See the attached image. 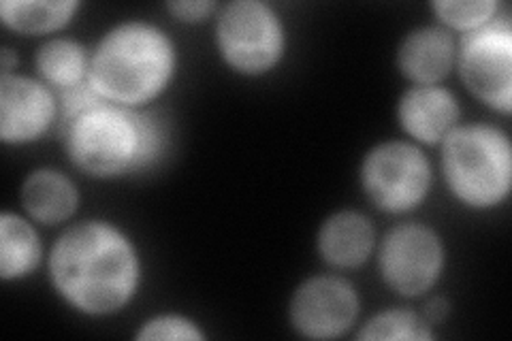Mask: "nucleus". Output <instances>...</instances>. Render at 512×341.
I'll return each mask as SVG.
<instances>
[{
	"label": "nucleus",
	"instance_id": "f257e3e1",
	"mask_svg": "<svg viewBox=\"0 0 512 341\" xmlns=\"http://www.w3.org/2000/svg\"><path fill=\"white\" fill-rule=\"evenodd\" d=\"M50 275L58 295L77 312L109 316L135 297L141 265L120 229L109 222H82L54 243Z\"/></svg>",
	"mask_w": 512,
	"mask_h": 341
},
{
	"label": "nucleus",
	"instance_id": "f03ea898",
	"mask_svg": "<svg viewBox=\"0 0 512 341\" xmlns=\"http://www.w3.org/2000/svg\"><path fill=\"white\" fill-rule=\"evenodd\" d=\"M73 165L92 177L141 171L163 154V126L148 113L99 101L62 122Z\"/></svg>",
	"mask_w": 512,
	"mask_h": 341
},
{
	"label": "nucleus",
	"instance_id": "7ed1b4c3",
	"mask_svg": "<svg viewBox=\"0 0 512 341\" xmlns=\"http://www.w3.org/2000/svg\"><path fill=\"white\" fill-rule=\"evenodd\" d=\"M175 62V45L158 26L124 22L94 47L88 81L107 103L133 109L169 86Z\"/></svg>",
	"mask_w": 512,
	"mask_h": 341
},
{
	"label": "nucleus",
	"instance_id": "20e7f679",
	"mask_svg": "<svg viewBox=\"0 0 512 341\" xmlns=\"http://www.w3.org/2000/svg\"><path fill=\"white\" fill-rule=\"evenodd\" d=\"M442 171L463 205L474 209L500 205L512 186L510 139L491 124L457 126L442 141Z\"/></svg>",
	"mask_w": 512,
	"mask_h": 341
},
{
	"label": "nucleus",
	"instance_id": "39448f33",
	"mask_svg": "<svg viewBox=\"0 0 512 341\" xmlns=\"http://www.w3.org/2000/svg\"><path fill=\"white\" fill-rule=\"evenodd\" d=\"M218 50L231 69L263 75L280 62L286 37L278 13L259 0L224 5L216 26Z\"/></svg>",
	"mask_w": 512,
	"mask_h": 341
},
{
	"label": "nucleus",
	"instance_id": "423d86ee",
	"mask_svg": "<svg viewBox=\"0 0 512 341\" xmlns=\"http://www.w3.org/2000/svg\"><path fill=\"white\" fill-rule=\"evenodd\" d=\"M361 186L378 209L406 214L423 203L431 188L429 160L412 143H380L363 160Z\"/></svg>",
	"mask_w": 512,
	"mask_h": 341
},
{
	"label": "nucleus",
	"instance_id": "0eeeda50",
	"mask_svg": "<svg viewBox=\"0 0 512 341\" xmlns=\"http://www.w3.org/2000/svg\"><path fill=\"white\" fill-rule=\"evenodd\" d=\"M457 64L463 84L478 101L508 116L512 109V26L491 20L459 43Z\"/></svg>",
	"mask_w": 512,
	"mask_h": 341
},
{
	"label": "nucleus",
	"instance_id": "6e6552de",
	"mask_svg": "<svg viewBox=\"0 0 512 341\" xmlns=\"http://www.w3.org/2000/svg\"><path fill=\"white\" fill-rule=\"evenodd\" d=\"M380 273L397 295L421 297L442 273L444 248L440 237L423 224H399L380 246Z\"/></svg>",
	"mask_w": 512,
	"mask_h": 341
},
{
	"label": "nucleus",
	"instance_id": "1a4fd4ad",
	"mask_svg": "<svg viewBox=\"0 0 512 341\" xmlns=\"http://www.w3.org/2000/svg\"><path fill=\"white\" fill-rule=\"evenodd\" d=\"M359 314V297L346 280L318 275L303 282L291 299L293 329L310 339L344 335Z\"/></svg>",
	"mask_w": 512,
	"mask_h": 341
},
{
	"label": "nucleus",
	"instance_id": "9d476101",
	"mask_svg": "<svg viewBox=\"0 0 512 341\" xmlns=\"http://www.w3.org/2000/svg\"><path fill=\"white\" fill-rule=\"evenodd\" d=\"M56 116L52 92L37 79L7 73L0 79V139L22 145L47 133Z\"/></svg>",
	"mask_w": 512,
	"mask_h": 341
},
{
	"label": "nucleus",
	"instance_id": "9b49d317",
	"mask_svg": "<svg viewBox=\"0 0 512 341\" xmlns=\"http://www.w3.org/2000/svg\"><path fill=\"white\" fill-rule=\"evenodd\" d=\"M397 118L406 135L436 145L457 128L459 105L455 96L440 86H414L399 101Z\"/></svg>",
	"mask_w": 512,
	"mask_h": 341
},
{
	"label": "nucleus",
	"instance_id": "f8f14e48",
	"mask_svg": "<svg viewBox=\"0 0 512 341\" xmlns=\"http://www.w3.org/2000/svg\"><path fill=\"white\" fill-rule=\"evenodd\" d=\"M455 62V43L446 30L423 26L412 30L399 45L397 64L416 86H436Z\"/></svg>",
	"mask_w": 512,
	"mask_h": 341
},
{
	"label": "nucleus",
	"instance_id": "ddd939ff",
	"mask_svg": "<svg viewBox=\"0 0 512 341\" xmlns=\"http://www.w3.org/2000/svg\"><path fill=\"white\" fill-rule=\"evenodd\" d=\"M374 250V229L357 211H338L318 231V252L333 267L363 265Z\"/></svg>",
	"mask_w": 512,
	"mask_h": 341
},
{
	"label": "nucleus",
	"instance_id": "4468645a",
	"mask_svg": "<svg viewBox=\"0 0 512 341\" xmlns=\"http://www.w3.org/2000/svg\"><path fill=\"white\" fill-rule=\"evenodd\" d=\"M22 203L30 218L43 224H60L75 214L79 194L67 175L43 169L26 177Z\"/></svg>",
	"mask_w": 512,
	"mask_h": 341
},
{
	"label": "nucleus",
	"instance_id": "2eb2a0df",
	"mask_svg": "<svg viewBox=\"0 0 512 341\" xmlns=\"http://www.w3.org/2000/svg\"><path fill=\"white\" fill-rule=\"evenodd\" d=\"M41 241L37 231L18 214L0 216V278L22 280L39 265Z\"/></svg>",
	"mask_w": 512,
	"mask_h": 341
},
{
	"label": "nucleus",
	"instance_id": "dca6fc26",
	"mask_svg": "<svg viewBox=\"0 0 512 341\" xmlns=\"http://www.w3.org/2000/svg\"><path fill=\"white\" fill-rule=\"evenodd\" d=\"M77 9L75 0H5L0 18L7 28L22 35H45L67 26Z\"/></svg>",
	"mask_w": 512,
	"mask_h": 341
},
{
	"label": "nucleus",
	"instance_id": "f3484780",
	"mask_svg": "<svg viewBox=\"0 0 512 341\" xmlns=\"http://www.w3.org/2000/svg\"><path fill=\"white\" fill-rule=\"evenodd\" d=\"M37 71L47 86L69 92L88 81L90 58L71 39H52L37 52Z\"/></svg>",
	"mask_w": 512,
	"mask_h": 341
},
{
	"label": "nucleus",
	"instance_id": "a211bd4d",
	"mask_svg": "<svg viewBox=\"0 0 512 341\" xmlns=\"http://www.w3.org/2000/svg\"><path fill=\"white\" fill-rule=\"evenodd\" d=\"M431 324L408 310H387L365 324L359 339H431Z\"/></svg>",
	"mask_w": 512,
	"mask_h": 341
},
{
	"label": "nucleus",
	"instance_id": "6ab92c4d",
	"mask_svg": "<svg viewBox=\"0 0 512 341\" xmlns=\"http://www.w3.org/2000/svg\"><path fill=\"white\" fill-rule=\"evenodd\" d=\"M436 11L442 24L451 26L455 30L472 32L480 26L495 20L493 15L498 13V3L493 0H470V3H453V0H438L431 5Z\"/></svg>",
	"mask_w": 512,
	"mask_h": 341
},
{
	"label": "nucleus",
	"instance_id": "aec40b11",
	"mask_svg": "<svg viewBox=\"0 0 512 341\" xmlns=\"http://www.w3.org/2000/svg\"><path fill=\"white\" fill-rule=\"evenodd\" d=\"M137 339L143 341H169V339H180V341H199L203 339V333L197 329L195 322H190L188 318L175 316V314H165V316H156L143 324L141 331L137 333Z\"/></svg>",
	"mask_w": 512,
	"mask_h": 341
},
{
	"label": "nucleus",
	"instance_id": "412c9836",
	"mask_svg": "<svg viewBox=\"0 0 512 341\" xmlns=\"http://www.w3.org/2000/svg\"><path fill=\"white\" fill-rule=\"evenodd\" d=\"M214 9H216V3H212V0H205V3L203 0H190V3H171L169 5V11L178 15V18L184 22H201Z\"/></svg>",
	"mask_w": 512,
	"mask_h": 341
},
{
	"label": "nucleus",
	"instance_id": "4be33fe9",
	"mask_svg": "<svg viewBox=\"0 0 512 341\" xmlns=\"http://www.w3.org/2000/svg\"><path fill=\"white\" fill-rule=\"evenodd\" d=\"M446 312H448V305H446V301H444V299H434V301H431V303L427 305V310H425V320H427L429 324H438V322H442V320H444Z\"/></svg>",
	"mask_w": 512,
	"mask_h": 341
}]
</instances>
